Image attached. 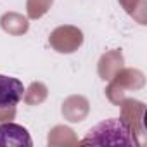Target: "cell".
I'll list each match as a JSON object with an SVG mask.
<instances>
[{
  "label": "cell",
  "instance_id": "3957f363",
  "mask_svg": "<svg viewBox=\"0 0 147 147\" xmlns=\"http://www.w3.org/2000/svg\"><path fill=\"white\" fill-rule=\"evenodd\" d=\"M31 147L33 140L30 131L18 123L0 125V147Z\"/></svg>",
  "mask_w": 147,
  "mask_h": 147
},
{
  "label": "cell",
  "instance_id": "6da1fadb",
  "mask_svg": "<svg viewBox=\"0 0 147 147\" xmlns=\"http://www.w3.org/2000/svg\"><path fill=\"white\" fill-rule=\"evenodd\" d=\"M82 145H137L135 137L130 131V126L121 118H111L92 130H88L87 137L80 142Z\"/></svg>",
  "mask_w": 147,
  "mask_h": 147
},
{
  "label": "cell",
  "instance_id": "7a4b0ae2",
  "mask_svg": "<svg viewBox=\"0 0 147 147\" xmlns=\"http://www.w3.org/2000/svg\"><path fill=\"white\" fill-rule=\"evenodd\" d=\"M24 90L26 88H24L21 80L0 75V111L9 109V107H16L21 102Z\"/></svg>",
  "mask_w": 147,
  "mask_h": 147
}]
</instances>
